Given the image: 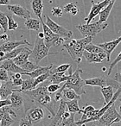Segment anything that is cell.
<instances>
[{
    "label": "cell",
    "instance_id": "cell-41",
    "mask_svg": "<svg viewBox=\"0 0 121 126\" xmlns=\"http://www.w3.org/2000/svg\"><path fill=\"white\" fill-rule=\"evenodd\" d=\"M95 110H96V109H95L93 105H86V106L82 109V117H81V118L80 119V120H84V119H86V115H87L89 112H92Z\"/></svg>",
    "mask_w": 121,
    "mask_h": 126
},
{
    "label": "cell",
    "instance_id": "cell-47",
    "mask_svg": "<svg viewBox=\"0 0 121 126\" xmlns=\"http://www.w3.org/2000/svg\"><path fill=\"white\" fill-rule=\"evenodd\" d=\"M8 105H11V99H1L0 101V108L1 107H4V106H8Z\"/></svg>",
    "mask_w": 121,
    "mask_h": 126
},
{
    "label": "cell",
    "instance_id": "cell-10",
    "mask_svg": "<svg viewBox=\"0 0 121 126\" xmlns=\"http://www.w3.org/2000/svg\"><path fill=\"white\" fill-rule=\"evenodd\" d=\"M46 24L49 26V28L54 32V34L60 35L61 37L65 39V41L70 40L71 36L73 35V32L65 29L64 27L57 24L55 22H54L49 16H46Z\"/></svg>",
    "mask_w": 121,
    "mask_h": 126
},
{
    "label": "cell",
    "instance_id": "cell-36",
    "mask_svg": "<svg viewBox=\"0 0 121 126\" xmlns=\"http://www.w3.org/2000/svg\"><path fill=\"white\" fill-rule=\"evenodd\" d=\"M0 25L4 30V33H6L9 29H8V17H7V14L4 12H0Z\"/></svg>",
    "mask_w": 121,
    "mask_h": 126
},
{
    "label": "cell",
    "instance_id": "cell-3",
    "mask_svg": "<svg viewBox=\"0 0 121 126\" xmlns=\"http://www.w3.org/2000/svg\"><path fill=\"white\" fill-rule=\"evenodd\" d=\"M82 72L83 71L80 67H77V69L73 72L72 67H71L69 69V78L65 82L66 88L74 90L76 92V93L81 95V96L86 93V92L84 90V86L86 85L85 84V80L81 79V74H82Z\"/></svg>",
    "mask_w": 121,
    "mask_h": 126
},
{
    "label": "cell",
    "instance_id": "cell-40",
    "mask_svg": "<svg viewBox=\"0 0 121 126\" xmlns=\"http://www.w3.org/2000/svg\"><path fill=\"white\" fill-rule=\"evenodd\" d=\"M7 17H8V29H9V30H17V29L18 28V23L15 21L13 16H11V15H7Z\"/></svg>",
    "mask_w": 121,
    "mask_h": 126
},
{
    "label": "cell",
    "instance_id": "cell-53",
    "mask_svg": "<svg viewBox=\"0 0 121 126\" xmlns=\"http://www.w3.org/2000/svg\"><path fill=\"white\" fill-rule=\"evenodd\" d=\"M119 100H121V97H120V98H119Z\"/></svg>",
    "mask_w": 121,
    "mask_h": 126
},
{
    "label": "cell",
    "instance_id": "cell-14",
    "mask_svg": "<svg viewBox=\"0 0 121 126\" xmlns=\"http://www.w3.org/2000/svg\"><path fill=\"white\" fill-rule=\"evenodd\" d=\"M0 68L5 69V70H7L11 74H23V73H25V71L22 67H20L19 66L17 65L13 60H5V61H1Z\"/></svg>",
    "mask_w": 121,
    "mask_h": 126
},
{
    "label": "cell",
    "instance_id": "cell-7",
    "mask_svg": "<svg viewBox=\"0 0 121 126\" xmlns=\"http://www.w3.org/2000/svg\"><path fill=\"white\" fill-rule=\"evenodd\" d=\"M100 125L107 126L112 124H118L121 123V115L116 110V105L113 104L99 120Z\"/></svg>",
    "mask_w": 121,
    "mask_h": 126
},
{
    "label": "cell",
    "instance_id": "cell-25",
    "mask_svg": "<svg viewBox=\"0 0 121 126\" xmlns=\"http://www.w3.org/2000/svg\"><path fill=\"white\" fill-rule=\"evenodd\" d=\"M113 89H114L113 86H106L100 89V92H101L102 95H103V97H104V99H105V104H104V105L108 104L109 102L112 99V98H113V96H114Z\"/></svg>",
    "mask_w": 121,
    "mask_h": 126
},
{
    "label": "cell",
    "instance_id": "cell-44",
    "mask_svg": "<svg viewBox=\"0 0 121 126\" xmlns=\"http://www.w3.org/2000/svg\"><path fill=\"white\" fill-rule=\"evenodd\" d=\"M51 13L54 16H56V17H61L63 14V10L59 6H56V7H53L52 10H51Z\"/></svg>",
    "mask_w": 121,
    "mask_h": 126
},
{
    "label": "cell",
    "instance_id": "cell-32",
    "mask_svg": "<svg viewBox=\"0 0 121 126\" xmlns=\"http://www.w3.org/2000/svg\"><path fill=\"white\" fill-rule=\"evenodd\" d=\"M63 11L67 13H70L72 16H76L79 12V9L74 3H69L66 4L63 7Z\"/></svg>",
    "mask_w": 121,
    "mask_h": 126
},
{
    "label": "cell",
    "instance_id": "cell-16",
    "mask_svg": "<svg viewBox=\"0 0 121 126\" xmlns=\"http://www.w3.org/2000/svg\"><path fill=\"white\" fill-rule=\"evenodd\" d=\"M13 83L11 80L7 82H1L0 86V98L1 99H6L8 97L11 96L14 92H20V89H14Z\"/></svg>",
    "mask_w": 121,
    "mask_h": 126
},
{
    "label": "cell",
    "instance_id": "cell-15",
    "mask_svg": "<svg viewBox=\"0 0 121 126\" xmlns=\"http://www.w3.org/2000/svg\"><path fill=\"white\" fill-rule=\"evenodd\" d=\"M121 42V35L117 38L116 40H113L112 42H103V43H99L98 46H100L102 49H104L105 53L107 54V61L110 63V61H111V54L113 52V50L116 48L118 45Z\"/></svg>",
    "mask_w": 121,
    "mask_h": 126
},
{
    "label": "cell",
    "instance_id": "cell-38",
    "mask_svg": "<svg viewBox=\"0 0 121 126\" xmlns=\"http://www.w3.org/2000/svg\"><path fill=\"white\" fill-rule=\"evenodd\" d=\"M74 114L75 113H72L71 117L69 118L62 119L61 126H79L76 124V122H74Z\"/></svg>",
    "mask_w": 121,
    "mask_h": 126
},
{
    "label": "cell",
    "instance_id": "cell-13",
    "mask_svg": "<svg viewBox=\"0 0 121 126\" xmlns=\"http://www.w3.org/2000/svg\"><path fill=\"white\" fill-rule=\"evenodd\" d=\"M7 9L10 11H11L14 15L21 18H23L25 20L31 18V12L19 4H9V5H7Z\"/></svg>",
    "mask_w": 121,
    "mask_h": 126
},
{
    "label": "cell",
    "instance_id": "cell-51",
    "mask_svg": "<svg viewBox=\"0 0 121 126\" xmlns=\"http://www.w3.org/2000/svg\"><path fill=\"white\" fill-rule=\"evenodd\" d=\"M92 126H97V125H95V124H93ZM107 126H116V124H110V125H107Z\"/></svg>",
    "mask_w": 121,
    "mask_h": 126
},
{
    "label": "cell",
    "instance_id": "cell-8",
    "mask_svg": "<svg viewBox=\"0 0 121 126\" xmlns=\"http://www.w3.org/2000/svg\"><path fill=\"white\" fill-rule=\"evenodd\" d=\"M120 93H121V86H119V88H118V90L116 91V93H114V96H113V98H112V99L111 100L108 104L104 105V106L102 107L101 109H100L98 115H97L96 117H91V118H86V119H85V120H79V121L76 122V124H77L79 126H86V124H87V123L94 122V121H97V120L99 121L100 117H102V115H103V114L105 113V112L106 111V110H108V109L110 108L112 105H113V104H115V102H116V100L118 99V98H119Z\"/></svg>",
    "mask_w": 121,
    "mask_h": 126
},
{
    "label": "cell",
    "instance_id": "cell-27",
    "mask_svg": "<svg viewBox=\"0 0 121 126\" xmlns=\"http://www.w3.org/2000/svg\"><path fill=\"white\" fill-rule=\"evenodd\" d=\"M114 3H115V1L112 2L110 4H109V5H107L105 9L102 10V11H100V20H99L100 23H105V22L107 21L109 16H110L111 11H112V7H113V5H114Z\"/></svg>",
    "mask_w": 121,
    "mask_h": 126
},
{
    "label": "cell",
    "instance_id": "cell-42",
    "mask_svg": "<svg viewBox=\"0 0 121 126\" xmlns=\"http://www.w3.org/2000/svg\"><path fill=\"white\" fill-rule=\"evenodd\" d=\"M8 71L5 69L0 68V80L1 82H7L9 81V74H8Z\"/></svg>",
    "mask_w": 121,
    "mask_h": 126
},
{
    "label": "cell",
    "instance_id": "cell-11",
    "mask_svg": "<svg viewBox=\"0 0 121 126\" xmlns=\"http://www.w3.org/2000/svg\"><path fill=\"white\" fill-rule=\"evenodd\" d=\"M25 117L33 124H37L44 117V111L42 107L38 105H34L25 111Z\"/></svg>",
    "mask_w": 121,
    "mask_h": 126
},
{
    "label": "cell",
    "instance_id": "cell-19",
    "mask_svg": "<svg viewBox=\"0 0 121 126\" xmlns=\"http://www.w3.org/2000/svg\"><path fill=\"white\" fill-rule=\"evenodd\" d=\"M11 101V106L14 110H21L23 106V98L21 94V92H14L10 96Z\"/></svg>",
    "mask_w": 121,
    "mask_h": 126
},
{
    "label": "cell",
    "instance_id": "cell-34",
    "mask_svg": "<svg viewBox=\"0 0 121 126\" xmlns=\"http://www.w3.org/2000/svg\"><path fill=\"white\" fill-rule=\"evenodd\" d=\"M85 50L90 53H94V54H100V53L105 52L104 49H102L100 46L94 45L93 43H89L88 45H86V47H85Z\"/></svg>",
    "mask_w": 121,
    "mask_h": 126
},
{
    "label": "cell",
    "instance_id": "cell-1",
    "mask_svg": "<svg viewBox=\"0 0 121 126\" xmlns=\"http://www.w3.org/2000/svg\"><path fill=\"white\" fill-rule=\"evenodd\" d=\"M50 84V80L48 79L43 83L37 86L35 89L25 91L23 92V93L28 95L32 100L36 102L38 105L45 107L50 112L51 115L54 117L57 112V110H55V105L57 102L54 100V95H53L54 93H50L48 91V86Z\"/></svg>",
    "mask_w": 121,
    "mask_h": 126
},
{
    "label": "cell",
    "instance_id": "cell-17",
    "mask_svg": "<svg viewBox=\"0 0 121 126\" xmlns=\"http://www.w3.org/2000/svg\"><path fill=\"white\" fill-rule=\"evenodd\" d=\"M21 45H28L31 46V44L28 42L27 40L23 41H15V42H7L1 44L0 46V50L3 51L4 53H9L11 51L16 49L17 47H20Z\"/></svg>",
    "mask_w": 121,
    "mask_h": 126
},
{
    "label": "cell",
    "instance_id": "cell-45",
    "mask_svg": "<svg viewBox=\"0 0 121 126\" xmlns=\"http://www.w3.org/2000/svg\"><path fill=\"white\" fill-rule=\"evenodd\" d=\"M61 89V86L59 84H53L51 83L50 85H49L48 86V91L50 93H55L56 92H58Z\"/></svg>",
    "mask_w": 121,
    "mask_h": 126
},
{
    "label": "cell",
    "instance_id": "cell-39",
    "mask_svg": "<svg viewBox=\"0 0 121 126\" xmlns=\"http://www.w3.org/2000/svg\"><path fill=\"white\" fill-rule=\"evenodd\" d=\"M21 74H11V81H12L14 86H20L23 85V79L21 78Z\"/></svg>",
    "mask_w": 121,
    "mask_h": 126
},
{
    "label": "cell",
    "instance_id": "cell-9",
    "mask_svg": "<svg viewBox=\"0 0 121 126\" xmlns=\"http://www.w3.org/2000/svg\"><path fill=\"white\" fill-rule=\"evenodd\" d=\"M16 118L17 116L15 110L11 105L4 106L0 108V126H11L15 123V120L12 118Z\"/></svg>",
    "mask_w": 121,
    "mask_h": 126
},
{
    "label": "cell",
    "instance_id": "cell-37",
    "mask_svg": "<svg viewBox=\"0 0 121 126\" xmlns=\"http://www.w3.org/2000/svg\"><path fill=\"white\" fill-rule=\"evenodd\" d=\"M71 67H72V66H71L70 64H62V65L58 66L55 68H52L50 70V73H51V74H55V73H65L66 71L69 70Z\"/></svg>",
    "mask_w": 121,
    "mask_h": 126
},
{
    "label": "cell",
    "instance_id": "cell-20",
    "mask_svg": "<svg viewBox=\"0 0 121 126\" xmlns=\"http://www.w3.org/2000/svg\"><path fill=\"white\" fill-rule=\"evenodd\" d=\"M31 54H32L31 49L25 47V48L18 54V56H17L16 58L13 59V61H14V62L16 63L17 65L21 67V66H23L24 63H26L29 61V57H30V55Z\"/></svg>",
    "mask_w": 121,
    "mask_h": 126
},
{
    "label": "cell",
    "instance_id": "cell-48",
    "mask_svg": "<svg viewBox=\"0 0 121 126\" xmlns=\"http://www.w3.org/2000/svg\"><path fill=\"white\" fill-rule=\"evenodd\" d=\"M9 39H10L9 35H8L6 33H4V35H0V42H1V44L4 43V42H10Z\"/></svg>",
    "mask_w": 121,
    "mask_h": 126
},
{
    "label": "cell",
    "instance_id": "cell-23",
    "mask_svg": "<svg viewBox=\"0 0 121 126\" xmlns=\"http://www.w3.org/2000/svg\"><path fill=\"white\" fill-rule=\"evenodd\" d=\"M69 75H65V73H55L50 75L49 79L53 84H61L64 83L69 79Z\"/></svg>",
    "mask_w": 121,
    "mask_h": 126
},
{
    "label": "cell",
    "instance_id": "cell-12",
    "mask_svg": "<svg viewBox=\"0 0 121 126\" xmlns=\"http://www.w3.org/2000/svg\"><path fill=\"white\" fill-rule=\"evenodd\" d=\"M91 3H92V8H91V11H90V12H89V15H88L87 17L84 18V20L86 22L87 24L88 23H91L92 20H93L96 16L100 15V11H101L102 10L105 9L107 5H109L112 2H111L110 0H104V1L98 3V4H95L93 1H92Z\"/></svg>",
    "mask_w": 121,
    "mask_h": 126
},
{
    "label": "cell",
    "instance_id": "cell-35",
    "mask_svg": "<svg viewBox=\"0 0 121 126\" xmlns=\"http://www.w3.org/2000/svg\"><path fill=\"white\" fill-rule=\"evenodd\" d=\"M50 75H51V73H50V71H49V72L46 73V74H42V75L39 76V77L35 78V83H34V89H35L37 86H39L40 84H42V83H43L44 81L47 80V79L50 77Z\"/></svg>",
    "mask_w": 121,
    "mask_h": 126
},
{
    "label": "cell",
    "instance_id": "cell-4",
    "mask_svg": "<svg viewBox=\"0 0 121 126\" xmlns=\"http://www.w3.org/2000/svg\"><path fill=\"white\" fill-rule=\"evenodd\" d=\"M108 26V23H100V21L94 22L92 23H86V24H80L76 26V29L81 32L82 35L85 37L87 36H95L102 30H105Z\"/></svg>",
    "mask_w": 121,
    "mask_h": 126
},
{
    "label": "cell",
    "instance_id": "cell-43",
    "mask_svg": "<svg viewBox=\"0 0 121 126\" xmlns=\"http://www.w3.org/2000/svg\"><path fill=\"white\" fill-rule=\"evenodd\" d=\"M119 61H121V52L119 53V55L115 58V60H114V61L110 64V67H109V70H108V74H107V75L109 76L111 74H112V69H113V67L117 65Z\"/></svg>",
    "mask_w": 121,
    "mask_h": 126
},
{
    "label": "cell",
    "instance_id": "cell-2",
    "mask_svg": "<svg viewBox=\"0 0 121 126\" xmlns=\"http://www.w3.org/2000/svg\"><path fill=\"white\" fill-rule=\"evenodd\" d=\"M92 40H93L92 36L84 37V38L78 39V40L77 39H70V40L66 41L62 45L65 47L67 52L69 53L70 57L72 58V60H74L78 64H80L82 60L85 47L86 45L91 43Z\"/></svg>",
    "mask_w": 121,
    "mask_h": 126
},
{
    "label": "cell",
    "instance_id": "cell-50",
    "mask_svg": "<svg viewBox=\"0 0 121 126\" xmlns=\"http://www.w3.org/2000/svg\"><path fill=\"white\" fill-rule=\"evenodd\" d=\"M11 0H0V4L1 5H9Z\"/></svg>",
    "mask_w": 121,
    "mask_h": 126
},
{
    "label": "cell",
    "instance_id": "cell-33",
    "mask_svg": "<svg viewBox=\"0 0 121 126\" xmlns=\"http://www.w3.org/2000/svg\"><path fill=\"white\" fill-rule=\"evenodd\" d=\"M21 67L25 71V73H30V72H32V71L35 70V69L39 68L40 66H39V64H36L35 62L33 63V62H31V61H28L26 63H24L23 66H21Z\"/></svg>",
    "mask_w": 121,
    "mask_h": 126
},
{
    "label": "cell",
    "instance_id": "cell-22",
    "mask_svg": "<svg viewBox=\"0 0 121 126\" xmlns=\"http://www.w3.org/2000/svg\"><path fill=\"white\" fill-rule=\"evenodd\" d=\"M85 84L91 86H99V87H105L107 86V80L105 78L97 77L93 79H85Z\"/></svg>",
    "mask_w": 121,
    "mask_h": 126
},
{
    "label": "cell",
    "instance_id": "cell-26",
    "mask_svg": "<svg viewBox=\"0 0 121 126\" xmlns=\"http://www.w3.org/2000/svg\"><path fill=\"white\" fill-rule=\"evenodd\" d=\"M78 100L79 99H74V100H68L67 101V109L71 113H82V109H80L79 105H78Z\"/></svg>",
    "mask_w": 121,
    "mask_h": 126
},
{
    "label": "cell",
    "instance_id": "cell-46",
    "mask_svg": "<svg viewBox=\"0 0 121 126\" xmlns=\"http://www.w3.org/2000/svg\"><path fill=\"white\" fill-rule=\"evenodd\" d=\"M19 126H33V124L26 117H23L20 120Z\"/></svg>",
    "mask_w": 121,
    "mask_h": 126
},
{
    "label": "cell",
    "instance_id": "cell-52",
    "mask_svg": "<svg viewBox=\"0 0 121 126\" xmlns=\"http://www.w3.org/2000/svg\"><path fill=\"white\" fill-rule=\"evenodd\" d=\"M105 70H106V68H105V67H103V68H102V71H104V72H105Z\"/></svg>",
    "mask_w": 121,
    "mask_h": 126
},
{
    "label": "cell",
    "instance_id": "cell-21",
    "mask_svg": "<svg viewBox=\"0 0 121 126\" xmlns=\"http://www.w3.org/2000/svg\"><path fill=\"white\" fill-rule=\"evenodd\" d=\"M52 68H54V65L50 64V65L47 66V67H40L39 68L35 69V70L32 71V72H30V73H23V75H28V76H30V78L35 79V78H37V77H39V76L48 73Z\"/></svg>",
    "mask_w": 121,
    "mask_h": 126
},
{
    "label": "cell",
    "instance_id": "cell-6",
    "mask_svg": "<svg viewBox=\"0 0 121 126\" xmlns=\"http://www.w3.org/2000/svg\"><path fill=\"white\" fill-rule=\"evenodd\" d=\"M40 21H41V23H42V30H43V33H44V35H45V37H44V42H45L46 46H47L48 47L50 48L53 46H59V45H61V44H63L64 42H66L64 38H62V37H61L60 35L54 34V32L49 28V26L46 24V23H44V22L42 21V18H41Z\"/></svg>",
    "mask_w": 121,
    "mask_h": 126
},
{
    "label": "cell",
    "instance_id": "cell-24",
    "mask_svg": "<svg viewBox=\"0 0 121 126\" xmlns=\"http://www.w3.org/2000/svg\"><path fill=\"white\" fill-rule=\"evenodd\" d=\"M31 8L33 12L38 18H42V14L43 11V3L42 0H32Z\"/></svg>",
    "mask_w": 121,
    "mask_h": 126
},
{
    "label": "cell",
    "instance_id": "cell-49",
    "mask_svg": "<svg viewBox=\"0 0 121 126\" xmlns=\"http://www.w3.org/2000/svg\"><path fill=\"white\" fill-rule=\"evenodd\" d=\"M114 80L121 84V71L118 72L117 74H115V76H114Z\"/></svg>",
    "mask_w": 121,
    "mask_h": 126
},
{
    "label": "cell",
    "instance_id": "cell-28",
    "mask_svg": "<svg viewBox=\"0 0 121 126\" xmlns=\"http://www.w3.org/2000/svg\"><path fill=\"white\" fill-rule=\"evenodd\" d=\"M40 23L41 21H39L38 19H35V18H30L27 19L24 23V25L28 30H32L35 31H39L40 30Z\"/></svg>",
    "mask_w": 121,
    "mask_h": 126
},
{
    "label": "cell",
    "instance_id": "cell-54",
    "mask_svg": "<svg viewBox=\"0 0 121 126\" xmlns=\"http://www.w3.org/2000/svg\"><path fill=\"white\" fill-rule=\"evenodd\" d=\"M119 101H120V103H121V100H119Z\"/></svg>",
    "mask_w": 121,
    "mask_h": 126
},
{
    "label": "cell",
    "instance_id": "cell-18",
    "mask_svg": "<svg viewBox=\"0 0 121 126\" xmlns=\"http://www.w3.org/2000/svg\"><path fill=\"white\" fill-rule=\"evenodd\" d=\"M83 56L86 60L88 63H101L105 58H107V54L105 52H102L100 54H94V53H90L85 50Z\"/></svg>",
    "mask_w": 121,
    "mask_h": 126
},
{
    "label": "cell",
    "instance_id": "cell-29",
    "mask_svg": "<svg viewBox=\"0 0 121 126\" xmlns=\"http://www.w3.org/2000/svg\"><path fill=\"white\" fill-rule=\"evenodd\" d=\"M63 98L68 100H74V99H80L81 98V95L77 94L76 92L73 89H69V88H65L63 90Z\"/></svg>",
    "mask_w": 121,
    "mask_h": 126
},
{
    "label": "cell",
    "instance_id": "cell-5",
    "mask_svg": "<svg viewBox=\"0 0 121 126\" xmlns=\"http://www.w3.org/2000/svg\"><path fill=\"white\" fill-rule=\"evenodd\" d=\"M49 54H53L49 53V47L46 46L44 42V39H41L40 37L37 36L35 39V46L32 50L31 57L35 61L36 64H39L40 61L45 57H47Z\"/></svg>",
    "mask_w": 121,
    "mask_h": 126
},
{
    "label": "cell",
    "instance_id": "cell-30",
    "mask_svg": "<svg viewBox=\"0 0 121 126\" xmlns=\"http://www.w3.org/2000/svg\"><path fill=\"white\" fill-rule=\"evenodd\" d=\"M24 48H25V47H17L16 49H14V50L11 51V52H9V53H6L5 55H4V57L0 58V61H5V60H13L14 58H16L17 56H18V54H19Z\"/></svg>",
    "mask_w": 121,
    "mask_h": 126
},
{
    "label": "cell",
    "instance_id": "cell-31",
    "mask_svg": "<svg viewBox=\"0 0 121 126\" xmlns=\"http://www.w3.org/2000/svg\"><path fill=\"white\" fill-rule=\"evenodd\" d=\"M34 83H35V79L34 78H29V79H23V83L22 85V87L20 89L21 93H23L25 91H30L34 89Z\"/></svg>",
    "mask_w": 121,
    "mask_h": 126
}]
</instances>
